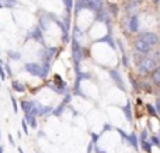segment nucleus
I'll use <instances>...</instances> for the list:
<instances>
[{"label":"nucleus","mask_w":160,"mask_h":153,"mask_svg":"<svg viewBox=\"0 0 160 153\" xmlns=\"http://www.w3.org/2000/svg\"><path fill=\"white\" fill-rule=\"evenodd\" d=\"M155 55H156V59H158V63H160V51H158Z\"/></svg>","instance_id":"29"},{"label":"nucleus","mask_w":160,"mask_h":153,"mask_svg":"<svg viewBox=\"0 0 160 153\" xmlns=\"http://www.w3.org/2000/svg\"><path fill=\"white\" fill-rule=\"evenodd\" d=\"M153 48L150 47V45H148L146 42H143L142 39H136L135 41V51L139 53H142V55H146V53L152 52Z\"/></svg>","instance_id":"6"},{"label":"nucleus","mask_w":160,"mask_h":153,"mask_svg":"<svg viewBox=\"0 0 160 153\" xmlns=\"http://www.w3.org/2000/svg\"><path fill=\"white\" fill-rule=\"evenodd\" d=\"M156 106H158V110H159V114H160V98H158V101H156Z\"/></svg>","instance_id":"30"},{"label":"nucleus","mask_w":160,"mask_h":153,"mask_svg":"<svg viewBox=\"0 0 160 153\" xmlns=\"http://www.w3.org/2000/svg\"><path fill=\"white\" fill-rule=\"evenodd\" d=\"M0 141H2V132H0Z\"/></svg>","instance_id":"34"},{"label":"nucleus","mask_w":160,"mask_h":153,"mask_svg":"<svg viewBox=\"0 0 160 153\" xmlns=\"http://www.w3.org/2000/svg\"><path fill=\"white\" fill-rule=\"evenodd\" d=\"M150 80H152L156 86L160 87V65H158V66H156V69L150 73Z\"/></svg>","instance_id":"10"},{"label":"nucleus","mask_w":160,"mask_h":153,"mask_svg":"<svg viewBox=\"0 0 160 153\" xmlns=\"http://www.w3.org/2000/svg\"><path fill=\"white\" fill-rule=\"evenodd\" d=\"M146 139H148V131L145 129V131L141 134V141H146Z\"/></svg>","instance_id":"26"},{"label":"nucleus","mask_w":160,"mask_h":153,"mask_svg":"<svg viewBox=\"0 0 160 153\" xmlns=\"http://www.w3.org/2000/svg\"><path fill=\"white\" fill-rule=\"evenodd\" d=\"M138 39H142L143 42H146L148 45H150V47H156V45H159L160 42V37L158 35L156 32H153V31H145V32H141L138 37Z\"/></svg>","instance_id":"3"},{"label":"nucleus","mask_w":160,"mask_h":153,"mask_svg":"<svg viewBox=\"0 0 160 153\" xmlns=\"http://www.w3.org/2000/svg\"><path fill=\"white\" fill-rule=\"evenodd\" d=\"M24 69L27 70L30 75L37 76V77H39V79H45L48 72H49V63H45L44 62V65H39V63L31 62V63H25Z\"/></svg>","instance_id":"2"},{"label":"nucleus","mask_w":160,"mask_h":153,"mask_svg":"<svg viewBox=\"0 0 160 153\" xmlns=\"http://www.w3.org/2000/svg\"><path fill=\"white\" fill-rule=\"evenodd\" d=\"M138 7H139V3H129V4L127 6V11L133 16V13L136 11V8H138Z\"/></svg>","instance_id":"17"},{"label":"nucleus","mask_w":160,"mask_h":153,"mask_svg":"<svg viewBox=\"0 0 160 153\" xmlns=\"http://www.w3.org/2000/svg\"><path fill=\"white\" fill-rule=\"evenodd\" d=\"M6 77H7V76H6L4 67H3V62L0 61V79H2V80H6Z\"/></svg>","instance_id":"20"},{"label":"nucleus","mask_w":160,"mask_h":153,"mask_svg":"<svg viewBox=\"0 0 160 153\" xmlns=\"http://www.w3.org/2000/svg\"><path fill=\"white\" fill-rule=\"evenodd\" d=\"M34 104H35V101L22 100L21 103H20V106H21V110L24 111V114H31V111H32V108H34Z\"/></svg>","instance_id":"9"},{"label":"nucleus","mask_w":160,"mask_h":153,"mask_svg":"<svg viewBox=\"0 0 160 153\" xmlns=\"http://www.w3.org/2000/svg\"><path fill=\"white\" fill-rule=\"evenodd\" d=\"M158 138H159V139H160V129H159V135H158Z\"/></svg>","instance_id":"33"},{"label":"nucleus","mask_w":160,"mask_h":153,"mask_svg":"<svg viewBox=\"0 0 160 153\" xmlns=\"http://www.w3.org/2000/svg\"><path fill=\"white\" fill-rule=\"evenodd\" d=\"M128 27H129L131 32H138V28H139V18L136 14L129 17V21H128Z\"/></svg>","instance_id":"8"},{"label":"nucleus","mask_w":160,"mask_h":153,"mask_svg":"<svg viewBox=\"0 0 160 153\" xmlns=\"http://www.w3.org/2000/svg\"><path fill=\"white\" fill-rule=\"evenodd\" d=\"M11 87H13V90L14 91H17V93H24V90H25V86L18 80L11 81Z\"/></svg>","instance_id":"13"},{"label":"nucleus","mask_w":160,"mask_h":153,"mask_svg":"<svg viewBox=\"0 0 160 153\" xmlns=\"http://www.w3.org/2000/svg\"><path fill=\"white\" fill-rule=\"evenodd\" d=\"M150 143H152V145H156L158 148H160V139L158 136H152V138H150Z\"/></svg>","instance_id":"22"},{"label":"nucleus","mask_w":160,"mask_h":153,"mask_svg":"<svg viewBox=\"0 0 160 153\" xmlns=\"http://www.w3.org/2000/svg\"><path fill=\"white\" fill-rule=\"evenodd\" d=\"M111 76H112V79L117 81V84H119V89L121 90H125V86L124 83H122V79H121V75H119V72H117V70H111Z\"/></svg>","instance_id":"11"},{"label":"nucleus","mask_w":160,"mask_h":153,"mask_svg":"<svg viewBox=\"0 0 160 153\" xmlns=\"http://www.w3.org/2000/svg\"><path fill=\"white\" fill-rule=\"evenodd\" d=\"M128 143H129V145H132L136 151L139 149V142H138V138H136L135 134H131L129 136H128Z\"/></svg>","instance_id":"14"},{"label":"nucleus","mask_w":160,"mask_h":153,"mask_svg":"<svg viewBox=\"0 0 160 153\" xmlns=\"http://www.w3.org/2000/svg\"><path fill=\"white\" fill-rule=\"evenodd\" d=\"M155 3H159V0H155Z\"/></svg>","instance_id":"35"},{"label":"nucleus","mask_w":160,"mask_h":153,"mask_svg":"<svg viewBox=\"0 0 160 153\" xmlns=\"http://www.w3.org/2000/svg\"><path fill=\"white\" fill-rule=\"evenodd\" d=\"M128 2H129V3H141L142 0H128Z\"/></svg>","instance_id":"31"},{"label":"nucleus","mask_w":160,"mask_h":153,"mask_svg":"<svg viewBox=\"0 0 160 153\" xmlns=\"http://www.w3.org/2000/svg\"><path fill=\"white\" fill-rule=\"evenodd\" d=\"M11 103H13V107H14V112H18V106H17V101L13 96H11Z\"/></svg>","instance_id":"24"},{"label":"nucleus","mask_w":160,"mask_h":153,"mask_svg":"<svg viewBox=\"0 0 160 153\" xmlns=\"http://www.w3.org/2000/svg\"><path fill=\"white\" fill-rule=\"evenodd\" d=\"M35 39V41H39L41 44H44V38H42V31L39 27H35L34 30H31L27 35V39Z\"/></svg>","instance_id":"7"},{"label":"nucleus","mask_w":160,"mask_h":153,"mask_svg":"<svg viewBox=\"0 0 160 153\" xmlns=\"http://www.w3.org/2000/svg\"><path fill=\"white\" fill-rule=\"evenodd\" d=\"M24 120H25V122L31 126V128H34V129L37 128V117L34 114H25Z\"/></svg>","instance_id":"12"},{"label":"nucleus","mask_w":160,"mask_h":153,"mask_svg":"<svg viewBox=\"0 0 160 153\" xmlns=\"http://www.w3.org/2000/svg\"><path fill=\"white\" fill-rule=\"evenodd\" d=\"M8 142H10L13 146H16V143H14V139H13V136H11V135H8Z\"/></svg>","instance_id":"28"},{"label":"nucleus","mask_w":160,"mask_h":153,"mask_svg":"<svg viewBox=\"0 0 160 153\" xmlns=\"http://www.w3.org/2000/svg\"><path fill=\"white\" fill-rule=\"evenodd\" d=\"M148 110H149V114L153 115V117H158V112H156V108L153 106H150V104H148Z\"/></svg>","instance_id":"21"},{"label":"nucleus","mask_w":160,"mask_h":153,"mask_svg":"<svg viewBox=\"0 0 160 153\" xmlns=\"http://www.w3.org/2000/svg\"><path fill=\"white\" fill-rule=\"evenodd\" d=\"M3 151H4V148H3V146L0 145V153H3Z\"/></svg>","instance_id":"32"},{"label":"nucleus","mask_w":160,"mask_h":153,"mask_svg":"<svg viewBox=\"0 0 160 153\" xmlns=\"http://www.w3.org/2000/svg\"><path fill=\"white\" fill-rule=\"evenodd\" d=\"M3 67H4L6 76H11V69H10V65H8V63H3Z\"/></svg>","instance_id":"23"},{"label":"nucleus","mask_w":160,"mask_h":153,"mask_svg":"<svg viewBox=\"0 0 160 153\" xmlns=\"http://www.w3.org/2000/svg\"><path fill=\"white\" fill-rule=\"evenodd\" d=\"M94 151H96V153H107L105 151H102V149H100L97 145H94Z\"/></svg>","instance_id":"27"},{"label":"nucleus","mask_w":160,"mask_h":153,"mask_svg":"<svg viewBox=\"0 0 160 153\" xmlns=\"http://www.w3.org/2000/svg\"><path fill=\"white\" fill-rule=\"evenodd\" d=\"M142 143V149H143L146 153H152V143L148 142V141H141Z\"/></svg>","instance_id":"16"},{"label":"nucleus","mask_w":160,"mask_h":153,"mask_svg":"<svg viewBox=\"0 0 160 153\" xmlns=\"http://www.w3.org/2000/svg\"><path fill=\"white\" fill-rule=\"evenodd\" d=\"M84 8H88L91 11H97L98 13L102 8V0H82Z\"/></svg>","instance_id":"5"},{"label":"nucleus","mask_w":160,"mask_h":153,"mask_svg":"<svg viewBox=\"0 0 160 153\" xmlns=\"http://www.w3.org/2000/svg\"><path fill=\"white\" fill-rule=\"evenodd\" d=\"M7 55H8V58L13 59V61H20V59H21V53L17 52V51H8Z\"/></svg>","instance_id":"15"},{"label":"nucleus","mask_w":160,"mask_h":153,"mask_svg":"<svg viewBox=\"0 0 160 153\" xmlns=\"http://www.w3.org/2000/svg\"><path fill=\"white\" fill-rule=\"evenodd\" d=\"M158 59H156V55L153 52H149L146 55H143L141 58V61L138 62V72L139 75H149L158 66Z\"/></svg>","instance_id":"1"},{"label":"nucleus","mask_w":160,"mask_h":153,"mask_svg":"<svg viewBox=\"0 0 160 153\" xmlns=\"http://www.w3.org/2000/svg\"><path fill=\"white\" fill-rule=\"evenodd\" d=\"M62 2H63L65 7H66V11L68 13H70L72 8H73V0H62Z\"/></svg>","instance_id":"18"},{"label":"nucleus","mask_w":160,"mask_h":153,"mask_svg":"<svg viewBox=\"0 0 160 153\" xmlns=\"http://www.w3.org/2000/svg\"><path fill=\"white\" fill-rule=\"evenodd\" d=\"M125 117H127V120L132 121V117H131V106H129V104H127V107H125Z\"/></svg>","instance_id":"19"},{"label":"nucleus","mask_w":160,"mask_h":153,"mask_svg":"<svg viewBox=\"0 0 160 153\" xmlns=\"http://www.w3.org/2000/svg\"><path fill=\"white\" fill-rule=\"evenodd\" d=\"M21 125H22V129H24V134H27V135H28V124L25 122V120H22V121H21Z\"/></svg>","instance_id":"25"},{"label":"nucleus","mask_w":160,"mask_h":153,"mask_svg":"<svg viewBox=\"0 0 160 153\" xmlns=\"http://www.w3.org/2000/svg\"><path fill=\"white\" fill-rule=\"evenodd\" d=\"M72 53H73V61L76 63V67L79 66L80 61L83 59V52H82V47H80L79 41L73 39V44H72Z\"/></svg>","instance_id":"4"}]
</instances>
